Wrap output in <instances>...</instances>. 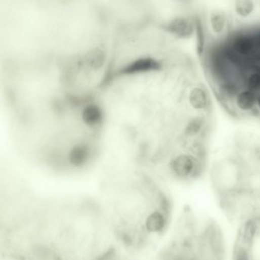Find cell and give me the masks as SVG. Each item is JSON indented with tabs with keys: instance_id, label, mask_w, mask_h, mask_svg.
<instances>
[{
	"instance_id": "obj_1",
	"label": "cell",
	"mask_w": 260,
	"mask_h": 260,
	"mask_svg": "<svg viewBox=\"0 0 260 260\" xmlns=\"http://www.w3.org/2000/svg\"><path fill=\"white\" fill-rule=\"evenodd\" d=\"M166 166L168 172L174 179L183 182L198 180L204 172V162L189 152L172 155Z\"/></svg>"
},
{
	"instance_id": "obj_2",
	"label": "cell",
	"mask_w": 260,
	"mask_h": 260,
	"mask_svg": "<svg viewBox=\"0 0 260 260\" xmlns=\"http://www.w3.org/2000/svg\"><path fill=\"white\" fill-rule=\"evenodd\" d=\"M153 23L162 31L174 38L188 40L194 37L195 17L186 15H178L171 18L166 22L160 24L153 22Z\"/></svg>"
},
{
	"instance_id": "obj_3",
	"label": "cell",
	"mask_w": 260,
	"mask_h": 260,
	"mask_svg": "<svg viewBox=\"0 0 260 260\" xmlns=\"http://www.w3.org/2000/svg\"><path fill=\"white\" fill-rule=\"evenodd\" d=\"M169 214L161 209L150 211L144 221V229L150 235H160L166 231L169 224Z\"/></svg>"
},
{
	"instance_id": "obj_4",
	"label": "cell",
	"mask_w": 260,
	"mask_h": 260,
	"mask_svg": "<svg viewBox=\"0 0 260 260\" xmlns=\"http://www.w3.org/2000/svg\"><path fill=\"white\" fill-rule=\"evenodd\" d=\"M230 48L240 58H247L253 55L256 49V40L250 34H238L233 37Z\"/></svg>"
},
{
	"instance_id": "obj_5",
	"label": "cell",
	"mask_w": 260,
	"mask_h": 260,
	"mask_svg": "<svg viewBox=\"0 0 260 260\" xmlns=\"http://www.w3.org/2000/svg\"><path fill=\"white\" fill-rule=\"evenodd\" d=\"M260 234V217L248 218L243 222L240 229L239 242L247 247L251 248Z\"/></svg>"
},
{
	"instance_id": "obj_6",
	"label": "cell",
	"mask_w": 260,
	"mask_h": 260,
	"mask_svg": "<svg viewBox=\"0 0 260 260\" xmlns=\"http://www.w3.org/2000/svg\"><path fill=\"white\" fill-rule=\"evenodd\" d=\"M187 102L192 110L203 112L210 107L209 94L201 85H195L189 91Z\"/></svg>"
},
{
	"instance_id": "obj_7",
	"label": "cell",
	"mask_w": 260,
	"mask_h": 260,
	"mask_svg": "<svg viewBox=\"0 0 260 260\" xmlns=\"http://www.w3.org/2000/svg\"><path fill=\"white\" fill-rule=\"evenodd\" d=\"M228 19L226 13L222 10L215 9L210 12L208 16L209 30L214 36L223 35L228 28Z\"/></svg>"
},
{
	"instance_id": "obj_8",
	"label": "cell",
	"mask_w": 260,
	"mask_h": 260,
	"mask_svg": "<svg viewBox=\"0 0 260 260\" xmlns=\"http://www.w3.org/2000/svg\"><path fill=\"white\" fill-rule=\"evenodd\" d=\"M234 104L240 112H252L257 107V94L246 89L240 90L234 98Z\"/></svg>"
},
{
	"instance_id": "obj_9",
	"label": "cell",
	"mask_w": 260,
	"mask_h": 260,
	"mask_svg": "<svg viewBox=\"0 0 260 260\" xmlns=\"http://www.w3.org/2000/svg\"><path fill=\"white\" fill-rule=\"evenodd\" d=\"M194 38H195V53L198 58H203L205 55L207 37H206L204 22L199 16H195Z\"/></svg>"
},
{
	"instance_id": "obj_10",
	"label": "cell",
	"mask_w": 260,
	"mask_h": 260,
	"mask_svg": "<svg viewBox=\"0 0 260 260\" xmlns=\"http://www.w3.org/2000/svg\"><path fill=\"white\" fill-rule=\"evenodd\" d=\"M206 127V120L203 115H197L188 120L183 127L185 138H195L201 135Z\"/></svg>"
},
{
	"instance_id": "obj_11",
	"label": "cell",
	"mask_w": 260,
	"mask_h": 260,
	"mask_svg": "<svg viewBox=\"0 0 260 260\" xmlns=\"http://www.w3.org/2000/svg\"><path fill=\"white\" fill-rule=\"evenodd\" d=\"M233 8L237 17L246 20L253 16L256 5L252 0H236L233 4Z\"/></svg>"
},
{
	"instance_id": "obj_12",
	"label": "cell",
	"mask_w": 260,
	"mask_h": 260,
	"mask_svg": "<svg viewBox=\"0 0 260 260\" xmlns=\"http://www.w3.org/2000/svg\"><path fill=\"white\" fill-rule=\"evenodd\" d=\"M246 90L258 95L260 93V67L252 68L245 79Z\"/></svg>"
},
{
	"instance_id": "obj_13",
	"label": "cell",
	"mask_w": 260,
	"mask_h": 260,
	"mask_svg": "<svg viewBox=\"0 0 260 260\" xmlns=\"http://www.w3.org/2000/svg\"><path fill=\"white\" fill-rule=\"evenodd\" d=\"M233 260H253L252 258L250 248L238 242L234 249Z\"/></svg>"
},
{
	"instance_id": "obj_14",
	"label": "cell",
	"mask_w": 260,
	"mask_h": 260,
	"mask_svg": "<svg viewBox=\"0 0 260 260\" xmlns=\"http://www.w3.org/2000/svg\"><path fill=\"white\" fill-rule=\"evenodd\" d=\"M195 255H189L187 253H178L171 257L169 260H193Z\"/></svg>"
},
{
	"instance_id": "obj_15",
	"label": "cell",
	"mask_w": 260,
	"mask_h": 260,
	"mask_svg": "<svg viewBox=\"0 0 260 260\" xmlns=\"http://www.w3.org/2000/svg\"><path fill=\"white\" fill-rule=\"evenodd\" d=\"M257 108L260 111V93L257 95Z\"/></svg>"
}]
</instances>
